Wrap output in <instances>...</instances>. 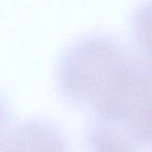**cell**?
Returning a JSON list of instances; mask_svg holds the SVG:
<instances>
[{"label": "cell", "mask_w": 152, "mask_h": 152, "mask_svg": "<svg viewBox=\"0 0 152 152\" xmlns=\"http://www.w3.org/2000/svg\"><path fill=\"white\" fill-rule=\"evenodd\" d=\"M132 67L110 42L81 43L68 54L61 71V83L71 99L98 106Z\"/></svg>", "instance_id": "cell-1"}, {"label": "cell", "mask_w": 152, "mask_h": 152, "mask_svg": "<svg viewBox=\"0 0 152 152\" xmlns=\"http://www.w3.org/2000/svg\"><path fill=\"white\" fill-rule=\"evenodd\" d=\"M5 152H66V144L50 124L31 122L18 128L10 137Z\"/></svg>", "instance_id": "cell-2"}]
</instances>
